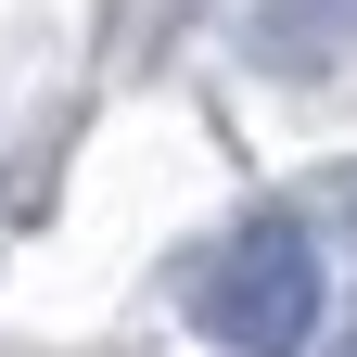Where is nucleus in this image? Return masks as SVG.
<instances>
[{"label": "nucleus", "mask_w": 357, "mask_h": 357, "mask_svg": "<svg viewBox=\"0 0 357 357\" xmlns=\"http://www.w3.org/2000/svg\"><path fill=\"white\" fill-rule=\"evenodd\" d=\"M204 332L230 344V357H294V344H319V243L294 230V217H243L230 243L204 255Z\"/></svg>", "instance_id": "nucleus-1"}]
</instances>
